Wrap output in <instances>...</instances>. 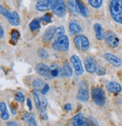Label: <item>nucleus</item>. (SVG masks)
Instances as JSON below:
<instances>
[{"instance_id":"1","label":"nucleus","mask_w":122,"mask_h":126,"mask_svg":"<svg viewBox=\"0 0 122 126\" xmlns=\"http://www.w3.org/2000/svg\"><path fill=\"white\" fill-rule=\"evenodd\" d=\"M109 10L112 18L116 23L122 24V0L111 1Z\"/></svg>"},{"instance_id":"2","label":"nucleus","mask_w":122,"mask_h":126,"mask_svg":"<svg viewBox=\"0 0 122 126\" xmlns=\"http://www.w3.org/2000/svg\"><path fill=\"white\" fill-rule=\"evenodd\" d=\"M32 96L35 100L36 108L40 112L41 116H43L44 119H47V116H45V110L48 106L47 99L45 97L41 96L39 93L38 92V91H36V90L32 91Z\"/></svg>"},{"instance_id":"3","label":"nucleus","mask_w":122,"mask_h":126,"mask_svg":"<svg viewBox=\"0 0 122 126\" xmlns=\"http://www.w3.org/2000/svg\"><path fill=\"white\" fill-rule=\"evenodd\" d=\"M0 12L1 15L7 19V20L12 26H18L20 24V16L16 11H10L2 5L0 6Z\"/></svg>"},{"instance_id":"4","label":"nucleus","mask_w":122,"mask_h":126,"mask_svg":"<svg viewBox=\"0 0 122 126\" xmlns=\"http://www.w3.org/2000/svg\"><path fill=\"white\" fill-rule=\"evenodd\" d=\"M72 126H97L92 119H86L83 114L79 113L75 116L71 121Z\"/></svg>"},{"instance_id":"5","label":"nucleus","mask_w":122,"mask_h":126,"mask_svg":"<svg viewBox=\"0 0 122 126\" xmlns=\"http://www.w3.org/2000/svg\"><path fill=\"white\" fill-rule=\"evenodd\" d=\"M91 96L94 102L98 106H103L106 104V97L103 90L98 87H94L91 90Z\"/></svg>"},{"instance_id":"6","label":"nucleus","mask_w":122,"mask_h":126,"mask_svg":"<svg viewBox=\"0 0 122 126\" xmlns=\"http://www.w3.org/2000/svg\"><path fill=\"white\" fill-rule=\"evenodd\" d=\"M52 48L56 51H67L69 48V40L68 36H63L57 38L52 44Z\"/></svg>"},{"instance_id":"7","label":"nucleus","mask_w":122,"mask_h":126,"mask_svg":"<svg viewBox=\"0 0 122 126\" xmlns=\"http://www.w3.org/2000/svg\"><path fill=\"white\" fill-rule=\"evenodd\" d=\"M76 97L78 100L81 102H87L88 100V99H89V89H88V84L87 83V82H80Z\"/></svg>"},{"instance_id":"8","label":"nucleus","mask_w":122,"mask_h":126,"mask_svg":"<svg viewBox=\"0 0 122 126\" xmlns=\"http://www.w3.org/2000/svg\"><path fill=\"white\" fill-rule=\"evenodd\" d=\"M75 47L82 51H86L90 47V42L88 39L84 35H79L74 38Z\"/></svg>"},{"instance_id":"9","label":"nucleus","mask_w":122,"mask_h":126,"mask_svg":"<svg viewBox=\"0 0 122 126\" xmlns=\"http://www.w3.org/2000/svg\"><path fill=\"white\" fill-rule=\"evenodd\" d=\"M51 10L53 13L58 17H64L66 13L65 3L62 0H56V1H54Z\"/></svg>"},{"instance_id":"10","label":"nucleus","mask_w":122,"mask_h":126,"mask_svg":"<svg viewBox=\"0 0 122 126\" xmlns=\"http://www.w3.org/2000/svg\"><path fill=\"white\" fill-rule=\"evenodd\" d=\"M70 62L74 68L75 73L76 76H81L84 73V68L82 66V62L80 58L78 55H72L70 58Z\"/></svg>"},{"instance_id":"11","label":"nucleus","mask_w":122,"mask_h":126,"mask_svg":"<svg viewBox=\"0 0 122 126\" xmlns=\"http://www.w3.org/2000/svg\"><path fill=\"white\" fill-rule=\"evenodd\" d=\"M104 39L110 47L115 48L119 45V39L112 31H107L104 35Z\"/></svg>"},{"instance_id":"12","label":"nucleus","mask_w":122,"mask_h":126,"mask_svg":"<svg viewBox=\"0 0 122 126\" xmlns=\"http://www.w3.org/2000/svg\"><path fill=\"white\" fill-rule=\"evenodd\" d=\"M36 71L39 74H40L41 76H44L48 79L52 78L51 76V68L48 66V65L43 63H39L36 66Z\"/></svg>"},{"instance_id":"13","label":"nucleus","mask_w":122,"mask_h":126,"mask_svg":"<svg viewBox=\"0 0 122 126\" xmlns=\"http://www.w3.org/2000/svg\"><path fill=\"white\" fill-rule=\"evenodd\" d=\"M84 64L85 70L87 73H96V69H97V65L96 60L91 57H87L84 61Z\"/></svg>"},{"instance_id":"14","label":"nucleus","mask_w":122,"mask_h":126,"mask_svg":"<svg viewBox=\"0 0 122 126\" xmlns=\"http://www.w3.org/2000/svg\"><path fill=\"white\" fill-rule=\"evenodd\" d=\"M54 1L51 0H40L36 5V8L39 11H45L48 9H51Z\"/></svg>"},{"instance_id":"15","label":"nucleus","mask_w":122,"mask_h":126,"mask_svg":"<svg viewBox=\"0 0 122 126\" xmlns=\"http://www.w3.org/2000/svg\"><path fill=\"white\" fill-rule=\"evenodd\" d=\"M104 58L111 64L114 66L119 67L122 65V60L118 58L117 56L110 54V53H106L104 54Z\"/></svg>"},{"instance_id":"16","label":"nucleus","mask_w":122,"mask_h":126,"mask_svg":"<svg viewBox=\"0 0 122 126\" xmlns=\"http://www.w3.org/2000/svg\"><path fill=\"white\" fill-rule=\"evenodd\" d=\"M106 89L109 93L118 94L121 91V86L119 83L112 81L106 84Z\"/></svg>"},{"instance_id":"17","label":"nucleus","mask_w":122,"mask_h":126,"mask_svg":"<svg viewBox=\"0 0 122 126\" xmlns=\"http://www.w3.org/2000/svg\"><path fill=\"white\" fill-rule=\"evenodd\" d=\"M21 119L24 121L27 122L29 125V126H37V123L35 119L34 114H32L31 112H26L23 114Z\"/></svg>"},{"instance_id":"18","label":"nucleus","mask_w":122,"mask_h":126,"mask_svg":"<svg viewBox=\"0 0 122 126\" xmlns=\"http://www.w3.org/2000/svg\"><path fill=\"white\" fill-rule=\"evenodd\" d=\"M69 30L72 34H76L81 32V27L79 23L75 20H70L69 24Z\"/></svg>"},{"instance_id":"19","label":"nucleus","mask_w":122,"mask_h":126,"mask_svg":"<svg viewBox=\"0 0 122 126\" xmlns=\"http://www.w3.org/2000/svg\"><path fill=\"white\" fill-rule=\"evenodd\" d=\"M54 31H55L54 27H48L43 34L42 40L45 42H49L52 39V38L54 35Z\"/></svg>"},{"instance_id":"20","label":"nucleus","mask_w":122,"mask_h":126,"mask_svg":"<svg viewBox=\"0 0 122 126\" xmlns=\"http://www.w3.org/2000/svg\"><path fill=\"white\" fill-rule=\"evenodd\" d=\"M94 31H95V34H96V38L101 41L104 39V35L105 34L103 33V27L101 26V24H95L94 25Z\"/></svg>"},{"instance_id":"21","label":"nucleus","mask_w":122,"mask_h":126,"mask_svg":"<svg viewBox=\"0 0 122 126\" xmlns=\"http://www.w3.org/2000/svg\"><path fill=\"white\" fill-rule=\"evenodd\" d=\"M67 6H68L69 12L72 15L77 16L79 14V8H78V6H77L75 1H68L67 2Z\"/></svg>"},{"instance_id":"22","label":"nucleus","mask_w":122,"mask_h":126,"mask_svg":"<svg viewBox=\"0 0 122 126\" xmlns=\"http://www.w3.org/2000/svg\"><path fill=\"white\" fill-rule=\"evenodd\" d=\"M76 2V4H77V6H78V8H79V13L81 15V16L86 17L88 14H89V11H88L87 8L85 6V5L81 2V1H75Z\"/></svg>"},{"instance_id":"23","label":"nucleus","mask_w":122,"mask_h":126,"mask_svg":"<svg viewBox=\"0 0 122 126\" xmlns=\"http://www.w3.org/2000/svg\"><path fill=\"white\" fill-rule=\"evenodd\" d=\"M0 111H1V117L3 120L6 121L9 119V113L8 112L7 106L5 102H1L0 104Z\"/></svg>"},{"instance_id":"24","label":"nucleus","mask_w":122,"mask_h":126,"mask_svg":"<svg viewBox=\"0 0 122 126\" xmlns=\"http://www.w3.org/2000/svg\"><path fill=\"white\" fill-rule=\"evenodd\" d=\"M41 19L40 18H35L33 19L29 24V28H30V30L34 32L39 29H40L41 27Z\"/></svg>"},{"instance_id":"25","label":"nucleus","mask_w":122,"mask_h":126,"mask_svg":"<svg viewBox=\"0 0 122 126\" xmlns=\"http://www.w3.org/2000/svg\"><path fill=\"white\" fill-rule=\"evenodd\" d=\"M46 83L40 79H36L32 82V87L36 91H41Z\"/></svg>"},{"instance_id":"26","label":"nucleus","mask_w":122,"mask_h":126,"mask_svg":"<svg viewBox=\"0 0 122 126\" xmlns=\"http://www.w3.org/2000/svg\"><path fill=\"white\" fill-rule=\"evenodd\" d=\"M63 73L65 76L70 77L72 75V70L68 62H65L63 66Z\"/></svg>"},{"instance_id":"27","label":"nucleus","mask_w":122,"mask_h":126,"mask_svg":"<svg viewBox=\"0 0 122 126\" xmlns=\"http://www.w3.org/2000/svg\"><path fill=\"white\" fill-rule=\"evenodd\" d=\"M88 3H89V5H91L93 8L98 9L102 6L103 1L102 0H89Z\"/></svg>"},{"instance_id":"28","label":"nucleus","mask_w":122,"mask_h":126,"mask_svg":"<svg viewBox=\"0 0 122 126\" xmlns=\"http://www.w3.org/2000/svg\"><path fill=\"white\" fill-rule=\"evenodd\" d=\"M64 32H65V29L63 26L58 27L57 28H55V31H54V36L59 38L63 36H64Z\"/></svg>"},{"instance_id":"29","label":"nucleus","mask_w":122,"mask_h":126,"mask_svg":"<svg viewBox=\"0 0 122 126\" xmlns=\"http://www.w3.org/2000/svg\"><path fill=\"white\" fill-rule=\"evenodd\" d=\"M51 68V76L52 77H57L58 76H60L61 70H60V68L57 66H53Z\"/></svg>"},{"instance_id":"30","label":"nucleus","mask_w":122,"mask_h":126,"mask_svg":"<svg viewBox=\"0 0 122 126\" xmlns=\"http://www.w3.org/2000/svg\"><path fill=\"white\" fill-rule=\"evenodd\" d=\"M11 38H12V40L13 42H17L20 38V32L17 30H13L12 31V33H11Z\"/></svg>"},{"instance_id":"31","label":"nucleus","mask_w":122,"mask_h":126,"mask_svg":"<svg viewBox=\"0 0 122 126\" xmlns=\"http://www.w3.org/2000/svg\"><path fill=\"white\" fill-rule=\"evenodd\" d=\"M14 99H15L17 101L20 102V103H24V100H25V97H24V95L23 94V93H21V92H20V91H18V92H17V93L15 94Z\"/></svg>"},{"instance_id":"32","label":"nucleus","mask_w":122,"mask_h":126,"mask_svg":"<svg viewBox=\"0 0 122 126\" xmlns=\"http://www.w3.org/2000/svg\"><path fill=\"white\" fill-rule=\"evenodd\" d=\"M40 19H41V22H45V23H46V24H48V23H51V19H52L51 18V15L48 13V14L45 15L44 16H42Z\"/></svg>"},{"instance_id":"33","label":"nucleus","mask_w":122,"mask_h":126,"mask_svg":"<svg viewBox=\"0 0 122 126\" xmlns=\"http://www.w3.org/2000/svg\"><path fill=\"white\" fill-rule=\"evenodd\" d=\"M39 58H41L42 59H45L48 57V53L45 49L41 48L39 50Z\"/></svg>"},{"instance_id":"34","label":"nucleus","mask_w":122,"mask_h":126,"mask_svg":"<svg viewBox=\"0 0 122 126\" xmlns=\"http://www.w3.org/2000/svg\"><path fill=\"white\" fill-rule=\"evenodd\" d=\"M96 73L98 75V76H104L106 74V70L104 69V67L99 66L97 67L96 69Z\"/></svg>"},{"instance_id":"35","label":"nucleus","mask_w":122,"mask_h":126,"mask_svg":"<svg viewBox=\"0 0 122 126\" xmlns=\"http://www.w3.org/2000/svg\"><path fill=\"white\" fill-rule=\"evenodd\" d=\"M50 89V87H49V85L48 84H45V85L44 86V88H42V90L41 91V94L42 95H45L46 93L48 92V91Z\"/></svg>"},{"instance_id":"36","label":"nucleus","mask_w":122,"mask_h":126,"mask_svg":"<svg viewBox=\"0 0 122 126\" xmlns=\"http://www.w3.org/2000/svg\"><path fill=\"white\" fill-rule=\"evenodd\" d=\"M7 126H18V124L14 121H10L7 122Z\"/></svg>"},{"instance_id":"37","label":"nucleus","mask_w":122,"mask_h":126,"mask_svg":"<svg viewBox=\"0 0 122 126\" xmlns=\"http://www.w3.org/2000/svg\"><path fill=\"white\" fill-rule=\"evenodd\" d=\"M64 109L66 111H70L72 110V105H71V104H66L64 106Z\"/></svg>"},{"instance_id":"38","label":"nucleus","mask_w":122,"mask_h":126,"mask_svg":"<svg viewBox=\"0 0 122 126\" xmlns=\"http://www.w3.org/2000/svg\"><path fill=\"white\" fill-rule=\"evenodd\" d=\"M27 106L29 107V110H32V101H31V100H30L29 98H27Z\"/></svg>"},{"instance_id":"39","label":"nucleus","mask_w":122,"mask_h":126,"mask_svg":"<svg viewBox=\"0 0 122 126\" xmlns=\"http://www.w3.org/2000/svg\"><path fill=\"white\" fill-rule=\"evenodd\" d=\"M0 32H1V36H0V37H1V39H2L4 37V30L2 26L0 27Z\"/></svg>"},{"instance_id":"40","label":"nucleus","mask_w":122,"mask_h":126,"mask_svg":"<svg viewBox=\"0 0 122 126\" xmlns=\"http://www.w3.org/2000/svg\"><path fill=\"white\" fill-rule=\"evenodd\" d=\"M11 109H12V113L14 114V115H15V114L17 113V111H16L14 109H13V108H12V107H11Z\"/></svg>"}]
</instances>
